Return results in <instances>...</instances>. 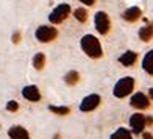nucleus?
<instances>
[{
  "label": "nucleus",
  "mask_w": 153,
  "mask_h": 139,
  "mask_svg": "<svg viewBox=\"0 0 153 139\" xmlns=\"http://www.w3.org/2000/svg\"><path fill=\"white\" fill-rule=\"evenodd\" d=\"M53 139H61V136H59V135H55V138H53Z\"/></svg>",
  "instance_id": "nucleus-26"
},
{
  "label": "nucleus",
  "mask_w": 153,
  "mask_h": 139,
  "mask_svg": "<svg viewBox=\"0 0 153 139\" xmlns=\"http://www.w3.org/2000/svg\"><path fill=\"white\" fill-rule=\"evenodd\" d=\"M80 2H81V3H85V5H89V6H91V5L95 3V0H80Z\"/></svg>",
  "instance_id": "nucleus-23"
},
{
  "label": "nucleus",
  "mask_w": 153,
  "mask_h": 139,
  "mask_svg": "<svg viewBox=\"0 0 153 139\" xmlns=\"http://www.w3.org/2000/svg\"><path fill=\"white\" fill-rule=\"evenodd\" d=\"M153 123V117H145V125H152Z\"/></svg>",
  "instance_id": "nucleus-24"
},
{
  "label": "nucleus",
  "mask_w": 153,
  "mask_h": 139,
  "mask_svg": "<svg viewBox=\"0 0 153 139\" xmlns=\"http://www.w3.org/2000/svg\"><path fill=\"white\" fill-rule=\"evenodd\" d=\"M139 38H141V41H144V42H149L153 38V22L144 25L142 28L139 30Z\"/></svg>",
  "instance_id": "nucleus-12"
},
{
  "label": "nucleus",
  "mask_w": 153,
  "mask_h": 139,
  "mask_svg": "<svg viewBox=\"0 0 153 139\" xmlns=\"http://www.w3.org/2000/svg\"><path fill=\"white\" fill-rule=\"evenodd\" d=\"M22 95L25 97L27 100H30V102H39L41 100V94H39V89L36 86H25L22 89Z\"/></svg>",
  "instance_id": "nucleus-9"
},
{
  "label": "nucleus",
  "mask_w": 153,
  "mask_h": 139,
  "mask_svg": "<svg viewBox=\"0 0 153 139\" xmlns=\"http://www.w3.org/2000/svg\"><path fill=\"white\" fill-rule=\"evenodd\" d=\"M142 138H144V139H153V135L149 133V131H144V133H142Z\"/></svg>",
  "instance_id": "nucleus-22"
},
{
  "label": "nucleus",
  "mask_w": 153,
  "mask_h": 139,
  "mask_svg": "<svg viewBox=\"0 0 153 139\" xmlns=\"http://www.w3.org/2000/svg\"><path fill=\"white\" fill-rule=\"evenodd\" d=\"M81 48H83V52H85L88 56H91V58H100L103 55L100 41L97 39L95 36H92V34H86V36H83V39H81Z\"/></svg>",
  "instance_id": "nucleus-1"
},
{
  "label": "nucleus",
  "mask_w": 153,
  "mask_h": 139,
  "mask_svg": "<svg viewBox=\"0 0 153 139\" xmlns=\"http://www.w3.org/2000/svg\"><path fill=\"white\" fill-rule=\"evenodd\" d=\"M149 97L153 100V88H150V89H149Z\"/></svg>",
  "instance_id": "nucleus-25"
},
{
  "label": "nucleus",
  "mask_w": 153,
  "mask_h": 139,
  "mask_svg": "<svg viewBox=\"0 0 153 139\" xmlns=\"http://www.w3.org/2000/svg\"><path fill=\"white\" fill-rule=\"evenodd\" d=\"M34 36H36V39L39 41V42H50V41H53L55 38H56V30H55L53 27L42 25L36 30Z\"/></svg>",
  "instance_id": "nucleus-3"
},
{
  "label": "nucleus",
  "mask_w": 153,
  "mask_h": 139,
  "mask_svg": "<svg viewBox=\"0 0 153 139\" xmlns=\"http://www.w3.org/2000/svg\"><path fill=\"white\" fill-rule=\"evenodd\" d=\"M6 109H8L10 113H16V111L19 109V103L16 100H11V102L6 103Z\"/></svg>",
  "instance_id": "nucleus-20"
},
{
  "label": "nucleus",
  "mask_w": 153,
  "mask_h": 139,
  "mask_svg": "<svg viewBox=\"0 0 153 139\" xmlns=\"http://www.w3.org/2000/svg\"><path fill=\"white\" fill-rule=\"evenodd\" d=\"M109 139H131V133L127 128H119V130H116L114 133L111 135Z\"/></svg>",
  "instance_id": "nucleus-15"
},
{
  "label": "nucleus",
  "mask_w": 153,
  "mask_h": 139,
  "mask_svg": "<svg viewBox=\"0 0 153 139\" xmlns=\"http://www.w3.org/2000/svg\"><path fill=\"white\" fill-rule=\"evenodd\" d=\"M137 59V55L134 52H125L122 56L119 58V62L123 66H133Z\"/></svg>",
  "instance_id": "nucleus-14"
},
{
  "label": "nucleus",
  "mask_w": 153,
  "mask_h": 139,
  "mask_svg": "<svg viewBox=\"0 0 153 139\" xmlns=\"http://www.w3.org/2000/svg\"><path fill=\"white\" fill-rule=\"evenodd\" d=\"M142 67L149 75H153V50L147 52V55L142 59Z\"/></svg>",
  "instance_id": "nucleus-13"
},
{
  "label": "nucleus",
  "mask_w": 153,
  "mask_h": 139,
  "mask_svg": "<svg viewBox=\"0 0 153 139\" xmlns=\"http://www.w3.org/2000/svg\"><path fill=\"white\" fill-rule=\"evenodd\" d=\"M100 102H102V99H100L99 94H89L80 103V109L83 111V113H89V111H92V109H95L97 106H99Z\"/></svg>",
  "instance_id": "nucleus-5"
},
{
  "label": "nucleus",
  "mask_w": 153,
  "mask_h": 139,
  "mask_svg": "<svg viewBox=\"0 0 153 139\" xmlns=\"http://www.w3.org/2000/svg\"><path fill=\"white\" fill-rule=\"evenodd\" d=\"M130 103H131V106H134L137 109H145V108H149L150 100H149V97H145V94L137 92V94H134L133 97H131Z\"/></svg>",
  "instance_id": "nucleus-8"
},
{
  "label": "nucleus",
  "mask_w": 153,
  "mask_h": 139,
  "mask_svg": "<svg viewBox=\"0 0 153 139\" xmlns=\"http://www.w3.org/2000/svg\"><path fill=\"white\" fill-rule=\"evenodd\" d=\"M130 127L133 128V133L139 135V133H144V128H145V116L141 113H136L130 117Z\"/></svg>",
  "instance_id": "nucleus-7"
},
{
  "label": "nucleus",
  "mask_w": 153,
  "mask_h": 139,
  "mask_svg": "<svg viewBox=\"0 0 153 139\" xmlns=\"http://www.w3.org/2000/svg\"><path fill=\"white\" fill-rule=\"evenodd\" d=\"M75 19L78 20V22H86V19H88V13L85 8H76L75 10Z\"/></svg>",
  "instance_id": "nucleus-19"
},
{
  "label": "nucleus",
  "mask_w": 153,
  "mask_h": 139,
  "mask_svg": "<svg viewBox=\"0 0 153 139\" xmlns=\"http://www.w3.org/2000/svg\"><path fill=\"white\" fill-rule=\"evenodd\" d=\"M78 78H80V74L76 72V71H71V72H67L66 74V77H64V81L67 83L69 86H74L76 81H78Z\"/></svg>",
  "instance_id": "nucleus-17"
},
{
  "label": "nucleus",
  "mask_w": 153,
  "mask_h": 139,
  "mask_svg": "<svg viewBox=\"0 0 153 139\" xmlns=\"http://www.w3.org/2000/svg\"><path fill=\"white\" fill-rule=\"evenodd\" d=\"M109 17L106 13H103V11H99L95 14V28L99 33L102 34H106L109 31Z\"/></svg>",
  "instance_id": "nucleus-6"
},
{
  "label": "nucleus",
  "mask_w": 153,
  "mask_h": 139,
  "mask_svg": "<svg viewBox=\"0 0 153 139\" xmlns=\"http://www.w3.org/2000/svg\"><path fill=\"white\" fill-rule=\"evenodd\" d=\"M133 88H134V80L131 77H123L116 83L113 94L117 99H123V97H127L131 91H133Z\"/></svg>",
  "instance_id": "nucleus-2"
},
{
  "label": "nucleus",
  "mask_w": 153,
  "mask_h": 139,
  "mask_svg": "<svg viewBox=\"0 0 153 139\" xmlns=\"http://www.w3.org/2000/svg\"><path fill=\"white\" fill-rule=\"evenodd\" d=\"M69 13H71V6L66 5V3H62V5L56 6V8L50 13L48 19H50L52 24H59V22H62V20L69 16Z\"/></svg>",
  "instance_id": "nucleus-4"
},
{
  "label": "nucleus",
  "mask_w": 153,
  "mask_h": 139,
  "mask_svg": "<svg viewBox=\"0 0 153 139\" xmlns=\"http://www.w3.org/2000/svg\"><path fill=\"white\" fill-rule=\"evenodd\" d=\"M8 136L11 139H30V135L28 131H27L25 128L19 127V125H16V127H11L8 130Z\"/></svg>",
  "instance_id": "nucleus-10"
},
{
  "label": "nucleus",
  "mask_w": 153,
  "mask_h": 139,
  "mask_svg": "<svg viewBox=\"0 0 153 139\" xmlns=\"http://www.w3.org/2000/svg\"><path fill=\"white\" fill-rule=\"evenodd\" d=\"M19 39H20V33L16 31L14 34H13V42H19Z\"/></svg>",
  "instance_id": "nucleus-21"
},
{
  "label": "nucleus",
  "mask_w": 153,
  "mask_h": 139,
  "mask_svg": "<svg viewBox=\"0 0 153 139\" xmlns=\"http://www.w3.org/2000/svg\"><path fill=\"white\" fill-rule=\"evenodd\" d=\"M48 109L52 111V113H55V114H58V116H66V114H69L71 113V109H69L67 106H48Z\"/></svg>",
  "instance_id": "nucleus-18"
},
{
  "label": "nucleus",
  "mask_w": 153,
  "mask_h": 139,
  "mask_svg": "<svg viewBox=\"0 0 153 139\" xmlns=\"http://www.w3.org/2000/svg\"><path fill=\"white\" fill-rule=\"evenodd\" d=\"M142 11L137 8V6H131V8H128L127 11H123L122 17L127 20V22H134V20H137L139 17H141Z\"/></svg>",
  "instance_id": "nucleus-11"
},
{
  "label": "nucleus",
  "mask_w": 153,
  "mask_h": 139,
  "mask_svg": "<svg viewBox=\"0 0 153 139\" xmlns=\"http://www.w3.org/2000/svg\"><path fill=\"white\" fill-rule=\"evenodd\" d=\"M44 64H45L44 53H36V55H34V58H33V66H34V69L41 71V69H44Z\"/></svg>",
  "instance_id": "nucleus-16"
}]
</instances>
